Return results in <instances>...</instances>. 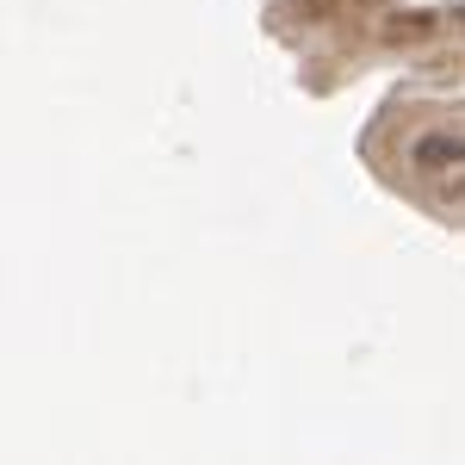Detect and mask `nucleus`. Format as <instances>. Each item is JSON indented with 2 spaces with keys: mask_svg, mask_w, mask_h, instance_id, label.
Wrapping results in <instances>:
<instances>
[{
  "mask_svg": "<svg viewBox=\"0 0 465 465\" xmlns=\"http://www.w3.org/2000/svg\"><path fill=\"white\" fill-rule=\"evenodd\" d=\"M447 162H465V137H453V131H429V137L416 143V168H447Z\"/></svg>",
  "mask_w": 465,
  "mask_h": 465,
  "instance_id": "obj_1",
  "label": "nucleus"
}]
</instances>
